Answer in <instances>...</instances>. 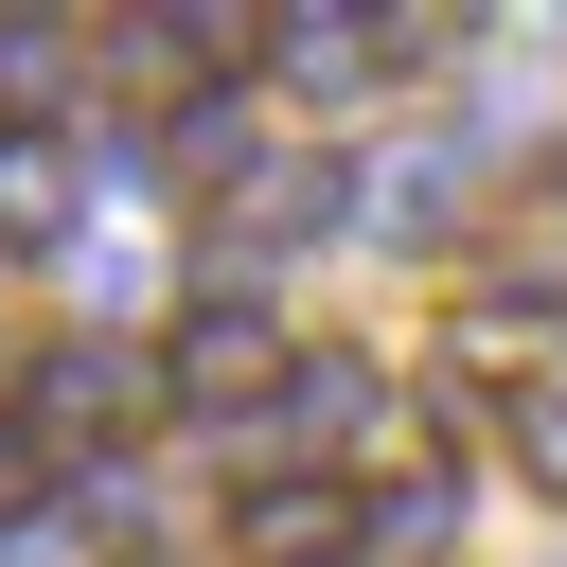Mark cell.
Segmentation results:
<instances>
[{"instance_id":"obj_9","label":"cell","mask_w":567,"mask_h":567,"mask_svg":"<svg viewBox=\"0 0 567 567\" xmlns=\"http://www.w3.org/2000/svg\"><path fill=\"white\" fill-rule=\"evenodd\" d=\"M514 461H532V496H567V390H549V408H514Z\"/></svg>"},{"instance_id":"obj_2","label":"cell","mask_w":567,"mask_h":567,"mask_svg":"<svg viewBox=\"0 0 567 567\" xmlns=\"http://www.w3.org/2000/svg\"><path fill=\"white\" fill-rule=\"evenodd\" d=\"M284 372H301V354H284V319H266V301H230V284H213V301L177 319V354H159V390H177L195 425H213V408H248V390H284Z\"/></svg>"},{"instance_id":"obj_11","label":"cell","mask_w":567,"mask_h":567,"mask_svg":"<svg viewBox=\"0 0 567 567\" xmlns=\"http://www.w3.org/2000/svg\"><path fill=\"white\" fill-rule=\"evenodd\" d=\"M0 142H18V124H0Z\"/></svg>"},{"instance_id":"obj_1","label":"cell","mask_w":567,"mask_h":567,"mask_svg":"<svg viewBox=\"0 0 567 567\" xmlns=\"http://www.w3.org/2000/svg\"><path fill=\"white\" fill-rule=\"evenodd\" d=\"M337 549H372V496L354 478H301V461L230 478V567H337Z\"/></svg>"},{"instance_id":"obj_5","label":"cell","mask_w":567,"mask_h":567,"mask_svg":"<svg viewBox=\"0 0 567 567\" xmlns=\"http://www.w3.org/2000/svg\"><path fill=\"white\" fill-rule=\"evenodd\" d=\"M443 532H461V461H443V443H408V461L372 478V567H390V549H408V567H443Z\"/></svg>"},{"instance_id":"obj_8","label":"cell","mask_w":567,"mask_h":567,"mask_svg":"<svg viewBox=\"0 0 567 567\" xmlns=\"http://www.w3.org/2000/svg\"><path fill=\"white\" fill-rule=\"evenodd\" d=\"M71 71H89V53H71L53 18H0V106H35V89H71Z\"/></svg>"},{"instance_id":"obj_4","label":"cell","mask_w":567,"mask_h":567,"mask_svg":"<svg viewBox=\"0 0 567 567\" xmlns=\"http://www.w3.org/2000/svg\"><path fill=\"white\" fill-rule=\"evenodd\" d=\"M372 425H390V372H372V354H301L266 443H372ZM390 443H408V425H390Z\"/></svg>"},{"instance_id":"obj_10","label":"cell","mask_w":567,"mask_h":567,"mask_svg":"<svg viewBox=\"0 0 567 567\" xmlns=\"http://www.w3.org/2000/svg\"><path fill=\"white\" fill-rule=\"evenodd\" d=\"M18 496H35V443H18V408H0V514H18Z\"/></svg>"},{"instance_id":"obj_7","label":"cell","mask_w":567,"mask_h":567,"mask_svg":"<svg viewBox=\"0 0 567 567\" xmlns=\"http://www.w3.org/2000/svg\"><path fill=\"white\" fill-rule=\"evenodd\" d=\"M71 195H89V159H53V142H0V230H71Z\"/></svg>"},{"instance_id":"obj_6","label":"cell","mask_w":567,"mask_h":567,"mask_svg":"<svg viewBox=\"0 0 567 567\" xmlns=\"http://www.w3.org/2000/svg\"><path fill=\"white\" fill-rule=\"evenodd\" d=\"M532 337H549V301H514V284H478V301L443 319V354H461V372H514Z\"/></svg>"},{"instance_id":"obj_3","label":"cell","mask_w":567,"mask_h":567,"mask_svg":"<svg viewBox=\"0 0 567 567\" xmlns=\"http://www.w3.org/2000/svg\"><path fill=\"white\" fill-rule=\"evenodd\" d=\"M124 408H142V372H124L106 337H53V354L18 372V425H35L53 461H89V443H124Z\"/></svg>"}]
</instances>
